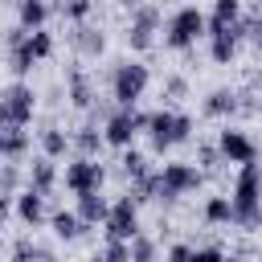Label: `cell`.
I'll return each mask as SVG.
<instances>
[{
	"mask_svg": "<svg viewBox=\"0 0 262 262\" xmlns=\"http://www.w3.org/2000/svg\"><path fill=\"white\" fill-rule=\"evenodd\" d=\"M233 225L242 229H258L262 225V164H242L237 168V180H233Z\"/></svg>",
	"mask_w": 262,
	"mask_h": 262,
	"instance_id": "obj_1",
	"label": "cell"
},
{
	"mask_svg": "<svg viewBox=\"0 0 262 262\" xmlns=\"http://www.w3.org/2000/svg\"><path fill=\"white\" fill-rule=\"evenodd\" d=\"M147 139H151V151H172L176 143H188L192 139V115H180V111H168V106H160V111H147Z\"/></svg>",
	"mask_w": 262,
	"mask_h": 262,
	"instance_id": "obj_2",
	"label": "cell"
},
{
	"mask_svg": "<svg viewBox=\"0 0 262 262\" xmlns=\"http://www.w3.org/2000/svg\"><path fill=\"white\" fill-rule=\"evenodd\" d=\"M201 184H205V172H201L196 164H188V160H172V164H164V168L156 172V196H151V201L172 205V201H180L184 192H196Z\"/></svg>",
	"mask_w": 262,
	"mask_h": 262,
	"instance_id": "obj_3",
	"label": "cell"
},
{
	"mask_svg": "<svg viewBox=\"0 0 262 262\" xmlns=\"http://www.w3.org/2000/svg\"><path fill=\"white\" fill-rule=\"evenodd\" d=\"M147 86H151V70L143 61H135V57L119 61L115 74H111V98H115V106H135L147 94Z\"/></svg>",
	"mask_w": 262,
	"mask_h": 262,
	"instance_id": "obj_4",
	"label": "cell"
},
{
	"mask_svg": "<svg viewBox=\"0 0 262 262\" xmlns=\"http://www.w3.org/2000/svg\"><path fill=\"white\" fill-rule=\"evenodd\" d=\"M201 37H205V12L196 4H180L164 25V45L168 49H192Z\"/></svg>",
	"mask_w": 262,
	"mask_h": 262,
	"instance_id": "obj_5",
	"label": "cell"
},
{
	"mask_svg": "<svg viewBox=\"0 0 262 262\" xmlns=\"http://www.w3.org/2000/svg\"><path fill=\"white\" fill-rule=\"evenodd\" d=\"M143 127H147V111H135V106H115V111L102 119V143H106V147L127 151Z\"/></svg>",
	"mask_w": 262,
	"mask_h": 262,
	"instance_id": "obj_6",
	"label": "cell"
},
{
	"mask_svg": "<svg viewBox=\"0 0 262 262\" xmlns=\"http://www.w3.org/2000/svg\"><path fill=\"white\" fill-rule=\"evenodd\" d=\"M156 29H160V8L156 4H135L131 8V25H127V49L131 53H147L156 45Z\"/></svg>",
	"mask_w": 262,
	"mask_h": 262,
	"instance_id": "obj_7",
	"label": "cell"
},
{
	"mask_svg": "<svg viewBox=\"0 0 262 262\" xmlns=\"http://www.w3.org/2000/svg\"><path fill=\"white\" fill-rule=\"evenodd\" d=\"M102 229H106V242H131L135 233H143V229H139V205H135L131 196H119V201L111 205Z\"/></svg>",
	"mask_w": 262,
	"mask_h": 262,
	"instance_id": "obj_8",
	"label": "cell"
},
{
	"mask_svg": "<svg viewBox=\"0 0 262 262\" xmlns=\"http://www.w3.org/2000/svg\"><path fill=\"white\" fill-rule=\"evenodd\" d=\"M217 151H221V164H237V168L258 160V143L242 127H229V123L217 131Z\"/></svg>",
	"mask_w": 262,
	"mask_h": 262,
	"instance_id": "obj_9",
	"label": "cell"
},
{
	"mask_svg": "<svg viewBox=\"0 0 262 262\" xmlns=\"http://www.w3.org/2000/svg\"><path fill=\"white\" fill-rule=\"evenodd\" d=\"M102 184H106V168H102L98 160L74 156V160L66 164V188H70L74 196H82V192H102Z\"/></svg>",
	"mask_w": 262,
	"mask_h": 262,
	"instance_id": "obj_10",
	"label": "cell"
},
{
	"mask_svg": "<svg viewBox=\"0 0 262 262\" xmlns=\"http://www.w3.org/2000/svg\"><path fill=\"white\" fill-rule=\"evenodd\" d=\"M0 98H4L8 115H12V127L33 123V115H37V94H33V86H29V82H12V86H4V90H0Z\"/></svg>",
	"mask_w": 262,
	"mask_h": 262,
	"instance_id": "obj_11",
	"label": "cell"
},
{
	"mask_svg": "<svg viewBox=\"0 0 262 262\" xmlns=\"http://www.w3.org/2000/svg\"><path fill=\"white\" fill-rule=\"evenodd\" d=\"M12 213H16L25 225H33V229L49 217V213H45V196H41V192H33V188H20V192L12 196Z\"/></svg>",
	"mask_w": 262,
	"mask_h": 262,
	"instance_id": "obj_12",
	"label": "cell"
},
{
	"mask_svg": "<svg viewBox=\"0 0 262 262\" xmlns=\"http://www.w3.org/2000/svg\"><path fill=\"white\" fill-rule=\"evenodd\" d=\"M49 16H53V4H49V0H16V25H20L25 33L45 29Z\"/></svg>",
	"mask_w": 262,
	"mask_h": 262,
	"instance_id": "obj_13",
	"label": "cell"
},
{
	"mask_svg": "<svg viewBox=\"0 0 262 262\" xmlns=\"http://www.w3.org/2000/svg\"><path fill=\"white\" fill-rule=\"evenodd\" d=\"M66 98H70V106H78V111H90L94 106V86H90V78H86V70H70L66 74Z\"/></svg>",
	"mask_w": 262,
	"mask_h": 262,
	"instance_id": "obj_14",
	"label": "cell"
},
{
	"mask_svg": "<svg viewBox=\"0 0 262 262\" xmlns=\"http://www.w3.org/2000/svg\"><path fill=\"white\" fill-rule=\"evenodd\" d=\"M237 111H242V94H237V90H229V86L209 90V98H205V115H209V119H229V115H237Z\"/></svg>",
	"mask_w": 262,
	"mask_h": 262,
	"instance_id": "obj_15",
	"label": "cell"
},
{
	"mask_svg": "<svg viewBox=\"0 0 262 262\" xmlns=\"http://www.w3.org/2000/svg\"><path fill=\"white\" fill-rule=\"evenodd\" d=\"M70 147H74L82 160H98V151L106 147V143H102V131H98V123H82L78 131H70Z\"/></svg>",
	"mask_w": 262,
	"mask_h": 262,
	"instance_id": "obj_16",
	"label": "cell"
},
{
	"mask_svg": "<svg viewBox=\"0 0 262 262\" xmlns=\"http://www.w3.org/2000/svg\"><path fill=\"white\" fill-rule=\"evenodd\" d=\"M74 213H78V221L90 229V225H102V221H106L111 201H106L102 192H82V196H78V205H74Z\"/></svg>",
	"mask_w": 262,
	"mask_h": 262,
	"instance_id": "obj_17",
	"label": "cell"
},
{
	"mask_svg": "<svg viewBox=\"0 0 262 262\" xmlns=\"http://www.w3.org/2000/svg\"><path fill=\"white\" fill-rule=\"evenodd\" d=\"M29 188L41 192V196H49V192L57 188V164L45 160V156H37V160L29 164Z\"/></svg>",
	"mask_w": 262,
	"mask_h": 262,
	"instance_id": "obj_18",
	"label": "cell"
},
{
	"mask_svg": "<svg viewBox=\"0 0 262 262\" xmlns=\"http://www.w3.org/2000/svg\"><path fill=\"white\" fill-rule=\"evenodd\" d=\"M74 49H78L82 57H102V49H106V33L94 29V25H74Z\"/></svg>",
	"mask_w": 262,
	"mask_h": 262,
	"instance_id": "obj_19",
	"label": "cell"
},
{
	"mask_svg": "<svg viewBox=\"0 0 262 262\" xmlns=\"http://www.w3.org/2000/svg\"><path fill=\"white\" fill-rule=\"evenodd\" d=\"M49 229H53L61 242H78V237L86 233V225L78 221L74 209H53V213H49Z\"/></svg>",
	"mask_w": 262,
	"mask_h": 262,
	"instance_id": "obj_20",
	"label": "cell"
},
{
	"mask_svg": "<svg viewBox=\"0 0 262 262\" xmlns=\"http://www.w3.org/2000/svg\"><path fill=\"white\" fill-rule=\"evenodd\" d=\"M209 57L217 66H229L237 57V29H225V33H209Z\"/></svg>",
	"mask_w": 262,
	"mask_h": 262,
	"instance_id": "obj_21",
	"label": "cell"
},
{
	"mask_svg": "<svg viewBox=\"0 0 262 262\" xmlns=\"http://www.w3.org/2000/svg\"><path fill=\"white\" fill-rule=\"evenodd\" d=\"M66 151H74V147H70V131H61L57 123H49V127L41 131V156H45V160H61Z\"/></svg>",
	"mask_w": 262,
	"mask_h": 262,
	"instance_id": "obj_22",
	"label": "cell"
},
{
	"mask_svg": "<svg viewBox=\"0 0 262 262\" xmlns=\"http://www.w3.org/2000/svg\"><path fill=\"white\" fill-rule=\"evenodd\" d=\"M29 151L25 127H0V160H20Z\"/></svg>",
	"mask_w": 262,
	"mask_h": 262,
	"instance_id": "obj_23",
	"label": "cell"
},
{
	"mask_svg": "<svg viewBox=\"0 0 262 262\" xmlns=\"http://www.w3.org/2000/svg\"><path fill=\"white\" fill-rule=\"evenodd\" d=\"M119 164H123V176H127L131 184H139V180H147V176H151L147 156H143V151H135V147H127V151L119 156Z\"/></svg>",
	"mask_w": 262,
	"mask_h": 262,
	"instance_id": "obj_24",
	"label": "cell"
},
{
	"mask_svg": "<svg viewBox=\"0 0 262 262\" xmlns=\"http://www.w3.org/2000/svg\"><path fill=\"white\" fill-rule=\"evenodd\" d=\"M201 217H205L209 225H233V205H229V196H209L205 209H201Z\"/></svg>",
	"mask_w": 262,
	"mask_h": 262,
	"instance_id": "obj_25",
	"label": "cell"
},
{
	"mask_svg": "<svg viewBox=\"0 0 262 262\" xmlns=\"http://www.w3.org/2000/svg\"><path fill=\"white\" fill-rule=\"evenodd\" d=\"M25 49L33 53V61H45V57H53V33H49V29H33V33L25 37Z\"/></svg>",
	"mask_w": 262,
	"mask_h": 262,
	"instance_id": "obj_26",
	"label": "cell"
},
{
	"mask_svg": "<svg viewBox=\"0 0 262 262\" xmlns=\"http://www.w3.org/2000/svg\"><path fill=\"white\" fill-rule=\"evenodd\" d=\"M127 250H131V262H160V246H156V237H147V233H135V237L127 242Z\"/></svg>",
	"mask_w": 262,
	"mask_h": 262,
	"instance_id": "obj_27",
	"label": "cell"
},
{
	"mask_svg": "<svg viewBox=\"0 0 262 262\" xmlns=\"http://www.w3.org/2000/svg\"><path fill=\"white\" fill-rule=\"evenodd\" d=\"M12 262H53V254H49L45 246H37L33 237H20V242L12 246Z\"/></svg>",
	"mask_w": 262,
	"mask_h": 262,
	"instance_id": "obj_28",
	"label": "cell"
},
{
	"mask_svg": "<svg viewBox=\"0 0 262 262\" xmlns=\"http://www.w3.org/2000/svg\"><path fill=\"white\" fill-rule=\"evenodd\" d=\"M57 12L74 25H86V16L94 12V0H57Z\"/></svg>",
	"mask_w": 262,
	"mask_h": 262,
	"instance_id": "obj_29",
	"label": "cell"
},
{
	"mask_svg": "<svg viewBox=\"0 0 262 262\" xmlns=\"http://www.w3.org/2000/svg\"><path fill=\"white\" fill-rule=\"evenodd\" d=\"M8 66H12V74H16V78H25V74H29L33 66H37V61H33V53L25 49V41L8 49Z\"/></svg>",
	"mask_w": 262,
	"mask_h": 262,
	"instance_id": "obj_30",
	"label": "cell"
},
{
	"mask_svg": "<svg viewBox=\"0 0 262 262\" xmlns=\"http://www.w3.org/2000/svg\"><path fill=\"white\" fill-rule=\"evenodd\" d=\"M90 262H131V250H127V242H106L102 250H94Z\"/></svg>",
	"mask_w": 262,
	"mask_h": 262,
	"instance_id": "obj_31",
	"label": "cell"
},
{
	"mask_svg": "<svg viewBox=\"0 0 262 262\" xmlns=\"http://www.w3.org/2000/svg\"><path fill=\"white\" fill-rule=\"evenodd\" d=\"M221 164V151H217V143H196V168L205 172V168H217Z\"/></svg>",
	"mask_w": 262,
	"mask_h": 262,
	"instance_id": "obj_32",
	"label": "cell"
},
{
	"mask_svg": "<svg viewBox=\"0 0 262 262\" xmlns=\"http://www.w3.org/2000/svg\"><path fill=\"white\" fill-rule=\"evenodd\" d=\"M16 184H20V164H4L0 168V192H12L16 196Z\"/></svg>",
	"mask_w": 262,
	"mask_h": 262,
	"instance_id": "obj_33",
	"label": "cell"
},
{
	"mask_svg": "<svg viewBox=\"0 0 262 262\" xmlns=\"http://www.w3.org/2000/svg\"><path fill=\"white\" fill-rule=\"evenodd\" d=\"M221 254H225V250H217V246H192L188 262H221Z\"/></svg>",
	"mask_w": 262,
	"mask_h": 262,
	"instance_id": "obj_34",
	"label": "cell"
},
{
	"mask_svg": "<svg viewBox=\"0 0 262 262\" xmlns=\"http://www.w3.org/2000/svg\"><path fill=\"white\" fill-rule=\"evenodd\" d=\"M188 254H192V246H188V242H172V246H168V254H164V262H188Z\"/></svg>",
	"mask_w": 262,
	"mask_h": 262,
	"instance_id": "obj_35",
	"label": "cell"
},
{
	"mask_svg": "<svg viewBox=\"0 0 262 262\" xmlns=\"http://www.w3.org/2000/svg\"><path fill=\"white\" fill-rule=\"evenodd\" d=\"M164 90H168V94H172V98H184V94H188V82H184V78H176V74H172V78H164Z\"/></svg>",
	"mask_w": 262,
	"mask_h": 262,
	"instance_id": "obj_36",
	"label": "cell"
},
{
	"mask_svg": "<svg viewBox=\"0 0 262 262\" xmlns=\"http://www.w3.org/2000/svg\"><path fill=\"white\" fill-rule=\"evenodd\" d=\"M12 213V192H0V221Z\"/></svg>",
	"mask_w": 262,
	"mask_h": 262,
	"instance_id": "obj_37",
	"label": "cell"
},
{
	"mask_svg": "<svg viewBox=\"0 0 262 262\" xmlns=\"http://www.w3.org/2000/svg\"><path fill=\"white\" fill-rule=\"evenodd\" d=\"M0 127H12V115H8V106H4V98H0Z\"/></svg>",
	"mask_w": 262,
	"mask_h": 262,
	"instance_id": "obj_38",
	"label": "cell"
},
{
	"mask_svg": "<svg viewBox=\"0 0 262 262\" xmlns=\"http://www.w3.org/2000/svg\"><path fill=\"white\" fill-rule=\"evenodd\" d=\"M221 262H246L242 254H221Z\"/></svg>",
	"mask_w": 262,
	"mask_h": 262,
	"instance_id": "obj_39",
	"label": "cell"
},
{
	"mask_svg": "<svg viewBox=\"0 0 262 262\" xmlns=\"http://www.w3.org/2000/svg\"><path fill=\"white\" fill-rule=\"evenodd\" d=\"M254 49H258V53H262V33H258V37H254Z\"/></svg>",
	"mask_w": 262,
	"mask_h": 262,
	"instance_id": "obj_40",
	"label": "cell"
},
{
	"mask_svg": "<svg viewBox=\"0 0 262 262\" xmlns=\"http://www.w3.org/2000/svg\"><path fill=\"white\" fill-rule=\"evenodd\" d=\"M119 4H127V8H135V4H143V0H119Z\"/></svg>",
	"mask_w": 262,
	"mask_h": 262,
	"instance_id": "obj_41",
	"label": "cell"
}]
</instances>
